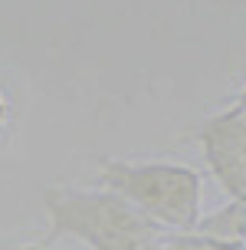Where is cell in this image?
Masks as SVG:
<instances>
[{"label": "cell", "mask_w": 246, "mask_h": 250, "mask_svg": "<svg viewBox=\"0 0 246 250\" xmlns=\"http://www.w3.org/2000/svg\"><path fill=\"white\" fill-rule=\"evenodd\" d=\"M3 122H7V99L0 96V128H3Z\"/></svg>", "instance_id": "cell-5"}, {"label": "cell", "mask_w": 246, "mask_h": 250, "mask_svg": "<svg viewBox=\"0 0 246 250\" xmlns=\"http://www.w3.org/2000/svg\"><path fill=\"white\" fill-rule=\"evenodd\" d=\"M236 105H240V109H246V89L240 92V99H236Z\"/></svg>", "instance_id": "cell-7"}, {"label": "cell", "mask_w": 246, "mask_h": 250, "mask_svg": "<svg viewBox=\"0 0 246 250\" xmlns=\"http://www.w3.org/2000/svg\"><path fill=\"white\" fill-rule=\"evenodd\" d=\"M20 250H43V247H20Z\"/></svg>", "instance_id": "cell-8"}, {"label": "cell", "mask_w": 246, "mask_h": 250, "mask_svg": "<svg viewBox=\"0 0 246 250\" xmlns=\"http://www.w3.org/2000/svg\"><path fill=\"white\" fill-rule=\"evenodd\" d=\"M141 250H168V247H164V240H154V244H148V247H141Z\"/></svg>", "instance_id": "cell-6"}, {"label": "cell", "mask_w": 246, "mask_h": 250, "mask_svg": "<svg viewBox=\"0 0 246 250\" xmlns=\"http://www.w3.org/2000/svg\"><path fill=\"white\" fill-rule=\"evenodd\" d=\"M168 250H246V244H233V240L207 237V234H174L164 240Z\"/></svg>", "instance_id": "cell-4"}, {"label": "cell", "mask_w": 246, "mask_h": 250, "mask_svg": "<svg viewBox=\"0 0 246 250\" xmlns=\"http://www.w3.org/2000/svg\"><path fill=\"white\" fill-rule=\"evenodd\" d=\"M43 201L53 240L76 237L92 250H141L161 237V227L112 188H49Z\"/></svg>", "instance_id": "cell-1"}, {"label": "cell", "mask_w": 246, "mask_h": 250, "mask_svg": "<svg viewBox=\"0 0 246 250\" xmlns=\"http://www.w3.org/2000/svg\"><path fill=\"white\" fill-rule=\"evenodd\" d=\"M102 181L132 201L158 227L190 234L200 224V175L174 162H122L102 158Z\"/></svg>", "instance_id": "cell-2"}, {"label": "cell", "mask_w": 246, "mask_h": 250, "mask_svg": "<svg viewBox=\"0 0 246 250\" xmlns=\"http://www.w3.org/2000/svg\"><path fill=\"white\" fill-rule=\"evenodd\" d=\"M210 175L233 201H246V109L233 105L200 128Z\"/></svg>", "instance_id": "cell-3"}]
</instances>
